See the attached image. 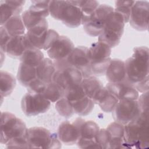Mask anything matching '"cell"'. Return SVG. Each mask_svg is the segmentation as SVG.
I'll return each mask as SVG.
<instances>
[{"label": "cell", "mask_w": 149, "mask_h": 149, "mask_svg": "<svg viewBox=\"0 0 149 149\" xmlns=\"http://www.w3.org/2000/svg\"><path fill=\"white\" fill-rule=\"evenodd\" d=\"M126 80L140 93L148 91V48L137 47L125 62Z\"/></svg>", "instance_id": "obj_1"}, {"label": "cell", "mask_w": 149, "mask_h": 149, "mask_svg": "<svg viewBox=\"0 0 149 149\" xmlns=\"http://www.w3.org/2000/svg\"><path fill=\"white\" fill-rule=\"evenodd\" d=\"M148 111L142 112L134 120L124 125L125 148H145L149 146Z\"/></svg>", "instance_id": "obj_2"}, {"label": "cell", "mask_w": 149, "mask_h": 149, "mask_svg": "<svg viewBox=\"0 0 149 149\" xmlns=\"http://www.w3.org/2000/svg\"><path fill=\"white\" fill-rule=\"evenodd\" d=\"M49 10L52 17L69 27L75 28L82 24L83 13L69 1H51Z\"/></svg>", "instance_id": "obj_3"}, {"label": "cell", "mask_w": 149, "mask_h": 149, "mask_svg": "<svg viewBox=\"0 0 149 149\" xmlns=\"http://www.w3.org/2000/svg\"><path fill=\"white\" fill-rule=\"evenodd\" d=\"M27 128L25 123L14 114L8 112L1 113V144H6L11 139L26 134Z\"/></svg>", "instance_id": "obj_4"}, {"label": "cell", "mask_w": 149, "mask_h": 149, "mask_svg": "<svg viewBox=\"0 0 149 149\" xmlns=\"http://www.w3.org/2000/svg\"><path fill=\"white\" fill-rule=\"evenodd\" d=\"M125 24L123 17L113 10L108 16L101 34L98 36V41L105 42L111 48L116 47L120 42Z\"/></svg>", "instance_id": "obj_5"}, {"label": "cell", "mask_w": 149, "mask_h": 149, "mask_svg": "<svg viewBox=\"0 0 149 149\" xmlns=\"http://www.w3.org/2000/svg\"><path fill=\"white\" fill-rule=\"evenodd\" d=\"M26 137L29 148H60L61 141L57 134L52 133L43 127H33L27 129Z\"/></svg>", "instance_id": "obj_6"}, {"label": "cell", "mask_w": 149, "mask_h": 149, "mask_svg": "<svg viewBox=\"0 0 149 149\" xmlns=\"http://www.w3.org/2000/svg\"><path fill=\"white\" fill-rule=\"evenodd\" d=\"M113 12V8L107 4H100L89 15H83L82 24L84 30L90 36H98L108 16Z\"/></svg>", "instance_id": "obj_7"}, {"label": "cell", "mask_w": 149, "mask_h": 149, "mask_svg": "<svg viewBox=\"0 0 149 149\" xmlns=\"http://www.w3.org/2000/svg\"><path fill=\"white\" fill-rule=\"evenodd\" d=\"M112 112L115 122L123 125L136 119L141 112L137 100H119Z\"/></svg>", "instance_id": "obj_8"}, {"label": "cell", "mask_w": 149, "mask_h": 149, "mask_svg": "<svg viewBox=\"0 0 149 149\" xmlns=\"http://www.w3.org/2000/svg\"><path fill=\"white\" fill-rule=\"evenodd\" d=\"M51 102L42 94L26 93L22 98L21 107L23 112L27 116H32L47 112Z\"/></svg>", "instance_id": "obj_9"}, {"label": "cell", "mask_w": 149, "mask_h": 149, "mask_svg": "<svg viewBox=\"0 0 149 149\" xmlns=\"http://www.w3.org/2000/svg\"><path fill=\"white\" fill-rule=\"evenodd\" d=\"M83 79L81 72L73 66H67L56 70L52 81L60 86L65 91L80 85Z\"/></svg>", "instance_id": "obj_10"}, {"label": "cell", "mask_w": 149, "mask_h": 149, "mask_svg": "<svg viewBox=\"0 0 149 149\" xmlns=\"http://www.w3.org/2000/svg\"><path fill=\"white\" fill-rule=\"evenodd\" d=\"M149 3L148 1H135L132 8L129 22L130 26L138 31H145L148 27Z\"/></svg>", "instance_id": "obj_11"}, {"label": "cell", "mask_w": 149, "mask_h": 149, "mask_svg": "<svg viewBox=\"0 0 149 149\" xmlns=\"http://www.w3.org/2000/svg\"><path fill=\"white\" fill-rule=\"evenodd\" d=\"M66 61L69 66L78 69L81 72L83 78L92 76L87 47L78 46L74 48Z\"/></svg>", "instance_id": "obj_12"}, {"label": "cell", "mask_w": 149, "mask_h": 149, "mask_svg": "<svg viewBox=\"0 0 149 149\" xmlns=\"http://www.w3.org/2000/svg\"><path fill=\"white\" fill-rule=\"evenodd\" d=\"M84 120L79 118L72 123L68 120L62 122L57 132L59 140L66 145L76 144L80 136V127Z\"/></svg>", "instance_id": "obj_13"}, {"label": "cell", "mask_w": 149, "mask_h": 149, "mask_svg": "<svg viewBox=\"0 0 149 149\" xmlns=\"http://www.w3.org/2000/svg\"><path fill=\"white\" fill-rule=\"evenodd\" d=\"M74 48L72 41L66 36H59L52 46L47 51L48 55L53 61L66 59Z\"/></svg>", "instance_id": "obj_14"}, {"label": "cell", "mask_w": 149, "mask_h": 149, "mask_svg": "<svg viewBox=\"0 0 149 149\" xmlns=\"http://www.w3.org/2000/svg\"><path fill=\"white\" fill-rule=\"evenodd\" d=\"M105 87L118 100H137L139 97L138 91L127 80L119 83H108Z\"/></svg>", "instance_id": "obj_15"}, {"label": "cell", "mask_w": 149, "mask_h": 149, "mask_svg": "<svg viewBox=\"0 0 149 149\" xmlns=\"http://www.w3.org/2000/svg\"><path fill=\"white\" fill-rule=\"evenodd\" d=\"M111 48L105 42L98 41L88 48V56L90 64L97 63L110 58Z\"/></svg>", "instance_id": "obj_16"}, {"label": "cell", "mask_w": 149, "mask_h": 149, "mask_svg": "<svg viewBox=\"0 0 149 149\" xmlns=\"http://www.w3.org/2000/svg\"><path fill=\"white\" fill-rule=\"evenodd\" d=\"M106 129L109 136L108 148H125L124 125L117 122H113L110 123Z\"/></svg>", "instance_id": "obj_17"}, {"label": "cell", "mask_w": 149, "mask_h": 149, "mask_svg": "<svg viewBox=\"0 0 149 149\" xmlns=\"http://www.w3.org/2000/svg\"><path fill=\"white\" fill-rule=\"evenodd\" d=\"M105 76L109 83H119L127 80L125 62L119 59H111Z\"/></svg>", "instance_id": "obj_18"}, {"label": "cell", "mask_w": 149, "mask_h": 149, "mask_svg": "<svg viewBox=\"0 0 149 149\" xmlns=\"http://www.w3.org/2000/svg\"><path fill=\"white\" fill-rule=\"evenodd\" d=\"M24 3V1H1V26H3L12 16L19 15Z\"/></svg>", "instance_id": "obj_19"}, {"label": "cell", "mask_w": 149, "mask_h": 149, "mask_svg": "<svg viewBox=\"0 0 149 149\" xmlns=\"http://www.w3.org/2000/svg\"><path fill=\"white\" fill-rule=\"evenodd\" d=\"M27 49L28 48L24 34L12 37L6 45L5 52L10 57L20 58Z\"/></svg>", "instance_id": "obj_20"}, {"label": "cell", "mask_w": 149, "mask_h": 149, "mask_svg": "<svg viewBox=\"0 0 149 149\" xmlns=\"http://www.w3.org/2000/svg\"><path fill=\"white\" fill-rule=\"evenodd\" d=\"M118 100L113 95L104 87L98 94L94 101L95 104H98L100 108L105 112H111L118 102Z\"/></svg>", "instance_id": "obj_21"}, {"label": "cell", "mask_w": 149, "mask_h": 149, "mask_svg": "<svg viewBox=\"0 0 149 149\" xmlns=\"http://www.w3.org/2000/svg\"><path fill=\"white\" fill-rule=\"evenodd\" d=\"M36 69L37 78L47 84L52 81L53 76L56 70L51 59L44 58Z\"/></svg>", "instance_id": "obj_22"}, {"label": "cell", "mask_w": 149, "mask_h": 149, "mask_svg": "<svg viewBox=\"0 0 149 149\" xmlns=\"http://www.w3.org/2000/svg\"><path fill=\"white\" fill-rule=\"evenodd\" d=\"M86 95L93 102L98 94L104 87L101 81L94 76L84 77L80 84Z\"/></svg>", "instance_id": "obj_23"}, {"label": "cell", "mask_w": 149, "mask_h": 149, "mask_svg": "<svg viewBox=\"0 0 149 149\" xmlns=\"http://www.w3.org/2000/svg\"><path fill=\"white\" fill-rule=\"evenodd\" d=\"M2 26L11 37L24 34L26 27L22 16L15 15L12 16Z\"/></svg>", "instance_id": "obj_24"}, {"label": "cell", "mask_w": 149, "mask_h": 149, "mask_svg": "<svg viewBox=\"0 0 149 149\" xmlns=\"http://www.w3.org/2000/svg\"><path fill=\"white\" fill-rule=\"evenodd\" d=\"M17 78L22 86L27 87L37 78L36 68L20 63L18 68Z\"/></svg>", "instance_id": "obj_25"}, {"label": "cell", "mask_w": 149, "mask_h": 149, "mask_svg": "<svg viewBox=\"0 0 149 149\" xmlns=\"http://www.w3.org/2000/svg\"><path fill=\"white\" fill-rule=\"evenodd\" d=\"M0 93L1 98L10 95L14 90L16 81L14 76L6 71L1 70L0 72Z\"/></svg>", "instance_id": "obj_26"}, {"label": "cell", "mask_w": 149, "mask_h": 149, "mask_svg": "<svg viewBox=\"0 0 149 149\" xmlns=\"http://www.w3.org/2000/svg\"><path fill=\"white\" fill-rule=\"evenodd\" d=\"M21 63L36 68L44 59V54L37 48L27 49L19 58Z\"/></svg>", "instance_id": "obj_27"}, {"label": "cell", "mask_w": 149, "mask_h": 149, "mask_svg": "<svg viewBox=\"0 0 149 149\" xmlns=\"http://www.w3.org/2000/svg\"><path fill=\"white\" fill-rule=\"evenodd\" d=\"M70 103L74 112L79 116L89 114L93 109L95 104L93 101L87 96Z\"/></svg>", "instance_id": "obj_28"}, {"label": "cell", "mask_w": 149, "mask_h": 149, "mask_svg": "<svg viewBox=\"0 0 149 149\" xmlns=\"http://www.w3.org/2000/svg\"><path fill=\"white\" fill-rule=\"evenodd\" d=\"M65 90L60 86L52 81L47 84L42 94L51 102H55L65 97Z\"/></svg>", "instance_id": "obj_29"}, {"label": "cell", "mask_w": 149, "mask_h": 149, "mask_svg": "<svg viewBox=\"0 0 149 149\" xmlns=\"http://www.w3.org/2000/svg\"><path fill=\"white\" fill-rule=\"evenodd\" d=\"M100 129L98 125L94 121L84 120L80 127V136L79 139L87 140H95Z\"/></svg>", "instance_id": "obj_30"}, {"label": "cell", "mask_w": 149, "mask_h": 149, "mask_svg": "<svg viewBox=\"0 0 149 149\" xmlns=\"http://www.w3.org/2000/svg\"><path fill=\"white\" fill-rule=\"evenodd\" d=\"M50 2L51 1H33L29 10L30 12L39 17L45 18L49 14Z\"/></svg>", "instance_id": "obj_31"}, {"label": "cell", "mask_w": 149, "mask_h": 149, "mask_svg": "<svg viewBox=\"0 0 149 149\" xmlns=\"http://www.w3.org/2000/svg\"><path fill=\"white\" fill-rule=\"evenodd\" d=\"M134 3L135 1H117L115 2L114 12L123 17L125 23L129 20L132 8Z\"/></svg>", "instance_id": "obj_32"}, {"label": "cell", "mask_w": 149, "mask_h": 149, "mask_svg": "<svg viewBox=\"0 0 149 149\" xmlns=\"http://www.w3.org/2000/svg\"><path fill=\"white\" fill-rule=\"evenodd\" d=\"M55 109L61 116L66 118H70L74 113L70 102L65 97L56 102Z\"/></svg>", "instance_id": "obj_33"}, {"label": "cell", "mask_w": 149, "mask_h": 149, "mask_svg": "<svg viewBox=\"0 0 149 149\" xmlns=\"http://www.w3.org/2000/svg\"><path fill=\"white\" fill-rule=\"evenodd\" d=\"M71 3L80 9L84 15H89L99 6L96 1H69Z\"/></svg>", "instance_id": "obj_34"}, {"label": "cell", "mask_w": 149, "mask_h": 149, "mask_svg": "<svg viewBox=\"0 0 149 149\" xmlns=\"http://www.w3.org/2000/svg\"><path fill=\"white\" fill-rule=\"evenodd\" d=\"M22 18L25 27L28 30L34 28L39 24L45 18L39 17L29 11V10H25L22 15Z\"/></svg>", "instance_id": "obj_35"}, {"label": "cell", "mask_w": 149, "mask_h": 149, "mask_svg": "<svg viewBox=\"0 0 149 149\" xmlns=\"http://www.w3.org/2000/svg\"><path fill=\"white\" fill-rule=\"evenodd\" d=\"M86 96L80 84L65 91V97L70 102L79 100Z\"/></svg>", "instance_id": "obj_36"}, {"label": "cell", "mask_w": 149, "mask_h": 149, "mask_svg": "<svg viewBox=\"0 0 149 149\" xmlns=\"http://www.w3.org/2000/svg\"><path fill=\"white\" fill-rule=\"evenodd\" d=\"M59 37V34L52 29H48L43 35L42 49L48 50Z\"/></svg>", "instance_id": "obj_37"}, {"label": "cell", "mask_w": 149, "mask_h": 149, "mask_svg": "<svg viewBox=\"0 0 149 149\" xmlns=\"http://www.w3.org/2000/svg\"><path fill=\"white\" fill-rule=\"evenodd\" d=\"M47 83L36 78L31 81L27 87V91L30 93L42 94L44 91Z\"/></svg>", "instance_id": "obj_38"}, {"label": "cell", "mask_w": 149, "mask_h": 149, "mask_svg": "<svg viewBox=\"0 0 149 149\" xmlns=\"http://www.w3.org/2000/svg\"><path fill=\"white\" fill-rule=\"evenodd\" d=\"M6 147L8 148H29V147L27 140L26 134L22 137L11 139L6 144Z\"/></svg>", "instance_id": "obj_39"}, {"label": "cell", "mask_w": 149, "mask_h": 149, "mask_svg": "<svg viewBox=\"0 0 149 149\" xmlns=\"http://www.w3.org/2000/svg\"><path fill=\"white\" fill-rule=\"evenodd\" d=\"M96 141L100 148H108L109 143V136L106 129H100L96 137Z\"/></svg>", "instance_id": "obj_40"}, {"label": "cell", "mask_w": 149, "mask_h": 149, "mask_svg": "<svg viewBox=\"0 0 149 149\" xmlns=\"http://www.w3.org/2000/svg\"><path fill=\"white\" fill-rule=\"evenodd\" d=\"M0 34H1L0 35L1 51L2 52H5L6 45L12 37L9 36V34L7 33V31H6V30L4 29V27L2 26H1Z\"/></svg>", "instance_id": "obj_41"}, {"label": "cell", "mask_w": 149, "mask_h": 149, "mask_svg": "<svg viewBox=\"0 0 149 149\" xmlns=\"http://www.w3.org/2000/svg\"><path fill=\"white\" fill-rule=\"evenodd\" d=\"M137 101L140 105L141 112L148 111V91L143 93V94L140 97H139L137 99Z\"/></svg>", "instance_id": "obj_42"}]
</instances>
